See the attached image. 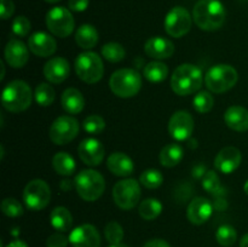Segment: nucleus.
<instances>
[{"mask_svg":"<svg viewBox=\"0 0 248 247\" xmlns=\"http://www.w3.org/2000/svg\"><path fill=\"white\" fill-rule=\"evenodd\" d=\"M193 18L202 31H217L225 21V7L219 0H199L194 6Z\"/></svg>","mask_w":248,"mask_h":247,"instance_id":"f257e3e1","label":"nucleus"},{"mask_svg":"<svg viewBox=\"0 0 248 247\" xmlns=\"http://www.w3.org/2000/svg\"><path fill=\"white\" fill-rule=\"evenodd\" d=\"M203 82L202 72L196 65L184 63L174 69L171 77V89L178 96H188L201 89Z\"/></svg>","mask_w":248,"mask_h":247,"instance_id":"f03ea898","label":"nucleus"},{"mask_svg":"<svg viewBox=\"0 0 248 247\" xmlns=\"http://www.w3.org/2000/svg\"><path fill=\"white\" fill-rule=\"evenodd\" d=\"M31 89L23 80H14L2 90L1 103L6 110L19 113L28 109L31 104Z\"/></svg>","mask_w":248,"mask_h":247,"instance_id":"7ed1b4c3","label":"nucleus"},{"mask_svg":"<svg viewBox=\"0 0 248 247\" xmlns=\"http://www.w3.org/2000/svg\"><path fill=\"white\" fill-rule=\"evenodd\" d=\"M75 189L85 201H96L106 190V181L99 172L94 170H82L74 181Z\"/></svg>","mask_w":248,"mask_h":247,"instance_id":"20e7f679","label":"nucleus"},{"mask_svg":"<svg viewBox=\"0 0 248 247\" xmlns=\"http://www.w3.org/2000/svg\"><path fill=\"white\" fill-rule=\"evenodd\" d=\"M109 86L114 94L121 98H131L140 92L142 87V77L135 69L124 68L113 73Z\"/></svg>","mask_w":248,"mask_h":247,"instance_id":"39448f33","label":"nucleus"},{"mask_svg":"<svg viewBox=\"0 0 248 247\" xmlns=\"http://www.w3.org/2000/svg\"><path fill=\"white\" fill-rule=\"evenodd\" d=\"M239 74L230 64H216L205 75V85L213 93H223L236 85Z\"/></svg>","mask_w":248,"mask_h":247,"instance_id":"423d86ee","label":"nucleus"},{"mask_svg":"<svg viewBox=\"0 0 248 247\" xmlns=\"http://www.w3.org/2000/svg\"><path fill=\"white\" fill-rule=\"evenodd\" d=\"M75 72L84 82L96 84L104 74L103 61L96 52H82L75 60Z\"/></svg>","mask_w":248,"mask_h":247,"instance_id":"0eeeda50","label":"nucleus"},{"mask_svg":"<svg viewBox=\"0 0 248 247\" xmlns=\"http://www.w3.org/2000/svg\"><path fill=\"white\" fill-rule=\"evenodd\" d=\"M140 185L136 179L126 178L113 186L114 202L121 210H132L140 199Z\"/></svg>","mask_w":248,"mask_h":247,"instance_id":"6e6552de","label":"nucleus"},{"mask_svg":"<svg viewBox=\"0 0 248 247\" xmlns=\"http://www.w3.org/2000/svg\"><path fill=\"white\" fill-rule=\"evenodd\" d=\"M46 27L48 31L58 38H67L73 33L75 27L72 12L63 6L51 9L46 14Z\"/></svg>","mask_w":248,"mask_h":247,"instance_id":"1a4fd4ad","label":"nucleus"},{"mask_svg":"<svg viewBox=\"0 0 248 247\" xmlns=\"http://www.w3.org/2000/svg\"><path fill=\"white\" fill-rule=\"evenodd\" d=\"M51 190L44 179L28 182L23 190V201L31 211H41L50 203Z\"/></svg>","mask_w":248,"mask_h":247,"instance_id":"9d476101","label":"nucleus"},{"mask_svg":"<svg viewBox=\"0 0 248 247\" xmlns=\"http://www.w3.org/2000/svg\"><path fill=\"white\" fill-rule=\"evenodd\" d=\"M79 133V123L75 118L69 115L58 116L51 124L48 136L50 139L57 145H64L72 142Z\"/></svg>","mask_w":248,"mask_h":247,"instance_id":"9b49d317","label":"nucleus"},{"mask_svg":"<svg viewBox=\"0 0 248 247\" xmlns=\"http://www.w3.org/2000/svg\"><path fill=\"white\" fill-rule=\"evenodd\" d=\"M193 24V17L189 11L182 6H176L169 11L165 17V31L172 38H182L189 33Z\"/></svg>","mask_w":248,"mask_h":247,"instance_id":"f8f14e48","label":"nucleus"},{"mask_svg":"<svg viewBox=\"0 0 248 247\" xmlns=\"http://www.w3.org/2000/svg\"><path fill=\"white\" fill-rule=\"evenodd\" d=\"M194 131V119L186 110H178L171 116L169 123V132L176 140H186Z\"/></svg>","mask_w":248,"mask_h":247,"instance_id":"ddd939ff","label":"nucleus"},{"mask_svg":"<svg viewBox=\"0 0 248 247\" xmlns=\"http://www.w3.org/2000/svg\"><path fill=\"white\" fill-rule=\"evenodd\" d=\"M69 244L73 247H101V235L92 224H81L70 232Z\"/></svg>","mask_w":248,"mask_h":247,"instance_id":"4468645a","label":"nucleus"},{"mask_svg":"<svg viewBox=\"0 0 248 247\" xmlns=\"http://www.w3.org/2000/svg\"><path fill=\"white\" fill-rule=\"evenodd\" d=\"M78 154L81 161L87 166H98L106 156L103 144L94 138H86L82 140L78 148Z\"/></svg>","mask_w":248,"mask_h":247,"instance_id":"2eb2a0df","label":"nucleus"},{"mask_svg":"<svg viewBox=\"0 0 248 247\" xmlns=\"http://www.w3.org/2000/svg\"><path fill=\"white\" fill-rule=\"evenodd\" d=\"M29 47L18 39H11L4 50L5 60L12 68H23L29 60Z\"/></svg>","mask_w":248,"mask_h":247,"instance_id":"dca6fc26","label":"nucleus"},{"mask_svg":"<svg viewBox=\"0 0 248 247\" xmlns=\"http://www.w3.org/2000/svg\"><path fill=\"white\" fill-rule=\"evenodd\" d=\"M28 47L31 53L38 57H48L52 56L57 50V43L55 38L45 31H36L31 34L28 39Z\"/></svg>","mask_w":248,"mask_h":247,"instance_id":"f3484780","label":"nucleus"},{"mask_svg":"<svg viewBox=\"0 0 248 247\" xmlns=\"http://www.w3.org/2000/svg\"><path fill=\"white\" fill-rule=\"evenodd\" d=\"M242 161V154L236 147H225L217 154L215 160L216 169L225 174L232 173Z\"/></svg>","mask_w":248,"mask_h":247,"instance_id":"a211bd4d","label":"nucleus"},{"mask_svg":"<svg viewBox=\"0 0 248 247\" xmlns=\"http://www.w3.org/2000/svg\"><path fill=\"white\" fill-rule=\"evenodd\" d=\"M213 212V206L208 199L198 196L188 206L186 216L189 222L195 225H201L207 222Z\"/></svg>","mask_w":248,"mask_h":247,"instance_id":"6ab92c4d","label":"nucleus"},{"mask_svg":"<svg viewBox=\"0 0 248 247\" xmlns=\"http://www.w3.org/2000/svg\"><path fill=\"white\" fill-rule=\"evenodd\" d=\"M70 72L69 63L63 57H53L44 65V75L52 84H61L68 77Z\"/></svg>","mask_w":248,"mask_h":247,"instance_id":"aec40b11","label":"nucleus"},{"mask_svg":"<svg viewBox=\"0 0 248 247\" xmlns=\"http://www.w3.org/2000/svg\"><path fill=\"white\" fill-rule=\"evenodd\" d=\"M144 51L149 57L155 60H165L173 55L174 45L169 39L162 36H153L144 44Z\"/></svg>","mask_w":248,"mask_h":247,"instance_id":"412c9836","label":"nucleus"},{"mask_svg":"<svg viewBox=\"0 0 248 247\" xmlns=\"http://www.w3.org/2000/svg\"><path fill=\"white\" fill-rule=\"evenodd\" d=\"M107 166L111 173L118 177L130 176L135 170V165L131 157L121 152H115L109 155L107 160Z\"/></svg>","mask_w":248,"mask_h":247,"instance_id":"4be33fe9","label":"nucleus"},{"mask_svg":"<svg viewBox=\"0 0 248 247\" xmlns=\"http://www.w3.org/2000/svg\"><path fill=\"white\" fill-rule=\"evenodd\" d=\"M224 121L227 126L236 132L248 130V110L241 106H232L225 110Z\"/></svg>","mask_w":248,"mask_h":247,"instance_id":"5701e85b","label":"nucleus"},{"mask_svg":"<svg viewBox=\"0 0 248 247\" xmlns=\"http://www.w3.org/2000/svg\"><path fill=\"white\" fill-rule=\"evenodd\" d=\"M61 103H62L63 109L68 114H79L81 113L85 107V98L81 92L74 87L64 90L61 97Z\"/></svg>","mask_w":248,"mask_h":247,"instance_id":"b1692460","label":"nucleus"},{"mask_svg":"<svg viewBox=\"0 0 248 247\" xmlns=\"http://www.w3.org/2000/svg\"><path fill=\"white\" fill-rule=\"evenodd\" d=\"M75 41L85 50L93 48L98 43V31L92 24H81L75 33Z\"/></svg>","mask_w":248,"mask_h":247,"instance_id":"393cba45","label":"nucleus"},{"mask_svg":"<svg viewBox=\"0 0 248 247\" xmlns=\"http://www.w3.org/2000/svg\"><path fill=\"white\" fill-rule=\"evenodd\" d=\"M50 222L51 225L55 228L57 232H65L70 230L73 225V216L69 210L63 206L55 207L50 213Z\"/></svg>","mask_w":248,"mask_h":247,"instance_id":"a878e982","label":"nucleus"},{"mask_svg":"<svg viewBox=\"0 0 248 247\" xmlns=\"http://www.w3.org/2000/svg\"><path fill=\"white\" fill-rule=\"evenodd\" d=\"M183 148L177 143L165 145L161 149L159 155L160 162L165 167H174L182 161L183 159Z\"/></svg>","mask_w":248,"mask_h":247,"instance_id":"bb28decb","label":"nucleus"},{"mask_svg":"<svg viewBox=\"0 0 248 247\" xmlns=\"http://www.w3.org/2000/svg\"><path fill=\"white\" fill-rule=\"evenodd\" d=\"M53 170L61 176H70L75 171V160L70 154L65 152H60L52 159Z\"/></svg>","mask_w":248,"mask_h":247,"instance_id":"cd10ccee","label":"nucleus"},{"mask_svg":"<svg viewBox=\"0 0 248 247\" xmlns=\"http://www.w3.org/2000/svg\"><path fill=\"white\" fill-rule=\"evenodd\" d=\"M143 75L150 82H161L169 75V68L165 63L154 61V62H150L145 65L144 69H143Z\"/></svg>","mask_w":248,"mask_h":247,"instance_id":"c85d7f7f","label":"nucleus"},{"mask_svg":"<svg viewBox=\"0 0 248 247\" xmlns=\"http://www.w3.org/2000/svg\"><path fill=\"white\" fill-rule=\"evenodd\" d=\"M140 216L145 220H153L160 216L162 212V203L157 199H145L138 207Z\"/></svg>","mask_w":248,"mask_h":247,"instance_id":"c756f323","label":"nucleus"},{"mask_svg":"<svg viewBox=\"0 0 248 247\" xmlns=\"http://www.w3.org/2000/svg\"><path fill=\"white\" fill-rule=\"evenodd\" d=\"M34 98L35 102L41 107H48L55 102L56 92L51 85L47 82H41L36 86L35 92H34Z\"/></svg>","mask_w":248,"mask_h":247,"instance_id":"7c9ffc66","label":"nucleus"},{"mask_svg":"<svg viewBox=\"0 0 248 247\" xmlns=\"http://www.w3.org/2000/svg\"><path fill=\"white\" fill-rule=\"evenodd\" d=\"M102 56L111 63L120 62L125 58L126 51L124 46L119 43H108L102 47Z\"/></svg>","mask_w":248,"mask_h":247,"instance_id":"2f4dec72","label":"nucleus"},{"mask_svg":"<svg viewBox=\"0 0 248 247\" xmlns=\"http://www.w3.org/2000/svg\"><path fill=\"white\" fill-rule=\"evenodd\" d=\"M215 98L210 91H200L195 94L193 99V106L198 113L206 114L213 108Z\"/></svg>","mask_w":248,"mask_h":247,"instance_id":"473e14b6","label":"nucleus"},{"mask_svg":"<svg viewBox=\"0 0 248 247\" xmlns=\"http://www.w3.org/2000/svg\"><path fill=\"white\" fill-rule=\"evenodd\" d=\"M216 239H217L218 244H219L220 246L230 247L236 242L237 232L236 230H235V228L232 227V225H220V227L218 228L217 232H216Z\"/></svg>","mask_w":248,"mask_h":247,"instance_id":"72a5a7b5","label":"nucleus"},{"mask_svg":"<svg viewBox=\"0 0 248 247\" xmlns=\"http://www.w3.org/2000/svg\"><path fill=\"white\" fill-rule=\"evenodd\" d=\"M140 182L143 186L148 189H156L164 182V176L159 170L149 169L145 170L140 177Z\"/></svg>","mask_w":248,"mask_h":247,"instance_id":"f704fd0d","label":"nucleus"},{"mask_svg":"<svg viewBox=\"0 0 248 247\" xmlns=\"http://www.w3.org/2000/svg\"><path fill=\"white\" fill-rule=\"evenodd\" d=\"M82 126H84V130L90 135H99L106 130V121L102 116L92 114L85 119Z\"/></svg>","mask_w":248,"mask_h":247,"instance_id":"c9c22d12","label":"nucleus"},{"mask_svg":"<svg viewBox=\"0 0 248 247\" xmlns=\"http://www.w3.org/2000/svg\"><path fill=\"white\" fill-rule=\"evenodd\" d=\"M104 236L110 245L121 244L124 239V229L118 222L111 220L104 228Z\"/></svg>","mask_w":248,"mask_h":247,"instance_id":"e433bc0d","label":"nucleus"},{"mask_svg":"<svg viewBox=\"0 0 248 247\" xmlns=\"http://www.w3.org/2000/svg\"><path fill=\"white\" fill-rule=\"evenodd\" d=\"M202 186L205 190L210 194H219L222 191V183H220V178L215 171L210 170L206 171L202 177Z\"/></svg>","mask_w":248,"mask_h":247,"instance_id":"4c0bfd02","label":"nucleus"},{"mask_svg":"<svg viewBox=\"0 0 248 247\" xmlns=\"http://www.w3.org/2000/svg\"><path fill=\"white\" fill-rule=\"evenodd\" d=\"M1 211L7 217H19L23 215V206L14 198H6L1 201Z\"/></svg>","mask_w":248,"mask_h":247,"instance_id":"58836bf2","label":"nucleus"},{"mask_svg":"<svg viewBox=\"0 0 248 247\" xmlns=\"http://www.w3.org/2000/svg\"><path fill=\"white\" fill-rule=\"evenodd\" d=\"M31 31V22L26 16H18L12 22V31L18 36H27Z\"/></svg>","mask_w":248,"mask_h":247,"instance_id":"ea45409f","label":"nucleus"},{"mask_svg":"<svg viewBox=\"0 0 248 247\" xmlns=\"http://www.w3.org/2000/svg\"><path fill=\"white\" fill-rule=\"evenodd\" d=\"M68 244H69V237H67L60 232L50 235L46 240V246L47 247H67Z\"/></svg>","mask_w":248,"mask_h":247,"instance_id":"a19ab883","label":"nucleus"},{"mask_svg":"<svg viewBox=\"0 0 248 247\" xmlns=\"http://www.w3.org/2000/svg\"><path fill=\"white\" fill-rule=\"evenodd\" d=\"M15 5L12 0H0V16L2 19H7L14 15Z\"/></svg>","mask_w":248,"mask_h":247,"instance_id":"79ce46f5","label":"nucleus"},{"mask_svg":"<svg viewBox=\"0 0 248 247\" xmlns=\"http://www.w3.org/2000/svg\"><path fill=\"white\" fill-rule=\"evenodd\" d=\"M90 0H69L68 7L74 12H82L89 7Z\"/></svg>","mask_w":248,"mask_h":247,"instance_id":"37998d69","label":"nucleus"},{"mask_svg":"<svg viewBox=\"0 0 248 247\" xmlns=\"http://www.w3.org/2000/svg\"><path fill=\"white\" fill-rule=\"evenodd\" d=\"M143 247H171L167 241L162 239H153L149 240L148 242H145V245Z\"/></svg>","mask_w":248,"mask_h":247,"instance_id":"c03bdc74","label":"nucleus"},{"mask_svg":"<svg viewBox=\"0 0 248 247\" xmlns=\"http://www.w3.org/2000/svg\"><path fill=\"white\" fill-rule=\"evenodd\" d=\"M6 247H28V245L23 241V240H14V241L9 242L6 245Z\"/></svg>","mask_w":248,"mask_h":247,"instance_id":"a18cd8bd","label":"nucleus"},{"mask_svg":"<svg viewBox=\"0 0 248 247\" xmlns=\"http://www.w3.org/2000/svg\"><path fill=\"white\" fill-rule=\"evenodd\" d=\"M240 247H248V234L245 235L240 241Z\"/></svg>","mask_w":248,"mask_h":247,"instance_id":"49530a36","label":"nucleus"},{"mask_svg":"<svg viewBox=\"0 0 248 247\" xmlns=\"http://www.w3.org/2000/svg\"><path fill=\"white\" fill-rule=\"evenodd\" d=\"M109 247H128V246H126V245H123V244H118V245H110Z\"/></svg>","mask_w":248,"mask_h":247,"instance_id":"de8ad7c7","label":"nucleus"},{"mask_svg":"<svg viewBox=\"0 0 248 247\" xmlns=\"http://www.w3.org/2000/svg\"><path fill=\"white\" fill-rule=\"evenodd\" d=\"M244 190H245V193H246L247 195H248V181L246 182V183H245V185H244Z\"/></svg>","mask_w":248,"mask_h":247,"instance_id":"09e8293b","label":"nucleus"},{"mask_svg":"<svg viewBox=\"0 0 248 247\" xmlns=\"http://www.w3.org/2000/svg\"><path fill=\"white\" fill-rule=\"evenodd\" d=\"M46 2H50V4H55V2H58L61 1V0H45Z\"/></svg>","mask_w":248,"mask_h":247,"instance_id":"8fccbe9b","label":"nucleus"}]
</instances>
